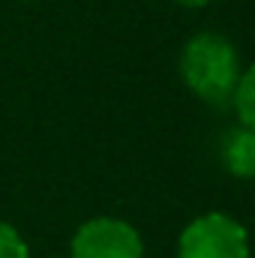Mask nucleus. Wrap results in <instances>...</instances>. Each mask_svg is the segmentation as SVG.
I'll return each mask as SVG.
<instances>
[{
    "label": "nucleus",
    "instance_id": "nucleus-2",
    "mask_svg": "<svg viewBox=\"0 0 255 258\" xmlns=\"http://www.w3.org/2000/svg\"><path fill=\"white\" fill-rule=\"evenodd\" d=\"M177 258H249V231L219 210L195 216L177 237Z\"/></svg>",
    "mask_w": 255,
    "mask_h": 258
},
{
    "label": "nucleus",
    "instance_id": "nucleus-4",
    "mask_svg": "<svg viewBox=\"0 0 255 258\" xmlns=\"http://www.w3.org/2000/svg\"><path fill=\"white\" fill-rule=\"evenodd\" d=\"M222 162L225 168L240 177V180H255V132L252 129H234L225 144H222Z\"/></svg>",
    "mask_w": 255,
    "mask_h": 258
},
{
    "label": "nucleus",
    "instance_id": "nucleus-7",
    "mask_svg": "<svg viewBox=\"0 0 255 258\" xmlns=\"http://www.w3.org/2000/svg\"><path fill=\"white\" fill-rule=\"evenodd\" d=\"M174 3L189 6V9H201V6H207V3H213V0H174Z\"/></svg>",
    "mask_w": 255,
    "mask_h": 258
},
{
    "label": "nucleus",
    "instance_id": "nucleus-5",
    "mask_svg": "<svg viewBox=\"0 0 255 258\" xmlns=\"http://www.w3.org/2000/svg\"><path fill=\"white\" fill-rule=\"evenodd\" d=\"M231 102H234V111L240 117V126L255 132V63L246 72H240V81L234 87Z\"/></svg>",
    "mask_w": 255,
    "mask_h": 258
},
{
    "label": "nucleus",
    "instance_id": "nucleus-1",
    "mask_svg": "<svg viewBox=\"0 0 255 258\" xmlns=\"http://www.w3.org/2000/svg\"><path fill=\"white\" fill-rule=\"evenodd\" d=\"M180 75L204 102H228L240 81V60L234 45L219 33L192 36L180 54Z\"/></svg>",
    "mask_w": 255,
    "mask_h": 258
},
{
    "label": "nucleus",
    "instance_id": "nucleus-6",
    "mask_svg": "<svg viewBox=\"0 0 255 258\" xmlns=\"http://www.w3.org/2000/svg\"><path fill=\"white\" fill-rule=\"evenodd\" d=\"M0 258H30V246L27 240L18 234L15 225L0 219Z\"/></svg>",
    "mask_w": 255,
    "mask_h": 258
},
{
    "label": "nucleus",
    "instance_id": "nucleus-3",
    "mask_svg": "<svg viewBox=\"0 0 255 258\" xmlns=\"http://www.w3.org/2000/svg\"><path fill=\"white\" fill-rule=\"evenodd\" d=\"M72 258H144V240L123 219L96 216L75 231Z\"/></svg>",
    "mask_w": 255,
    "mask_h": 258
}]
</instances>
